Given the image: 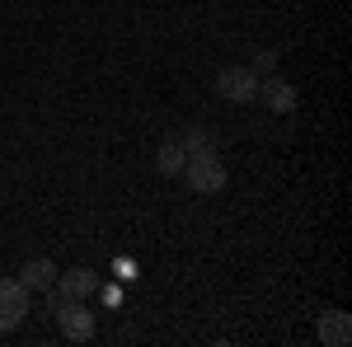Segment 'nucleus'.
I'll return each instance as SVG.
<instances>
[{"label":"nucleus","mask_w":352,"mask_h":347,"mask_svg":"<svg viewBox=\"0 0 352 347\" xmlns=\"http://www.w3.org/2000/svg\"><path fill=\"white\" fill-rule=\"evenodd\" d=\"M184 179H188L192 192H221L226 188V164L217 160V150H207V155H188V164H184Z\"/></svg>","instance_id":"f257e3e1"},{"label":"nucleus","mask_w":352,"mask_h":347,"mask_svg":"<svg viewBox=\"0 0 352 347\" xmlns=\"http://www.w3.org/2000/svg\"><path fill=\"white\" fill-rule=\"evenodd\" d=\"M28 315V287L19 277H0V333L19 328Z\"/></svg>","instance_id":"f03ea898"},{"label":"nucleus","mask_w":352,"mask_h":347,"mask_svg":"<svg viewBox=\"0 0 352 347\" xmlns=\"http://www.w3.org/2000/svg\"><path fill=\"white\" fill-rule=\"evenodd\" d=\"M217 94L226 104H249V99H258V76L249 66H226L217 76Z\"/></svg>","instance_id":"7ed1b4c3"},{"label":"nucleus","mask_w":352,"mask_h":347,"mask_svg":"<svg viewBox=\"0 0 352 347\" xmlns=\"http://www.w3.org/2000/svg\"><path fill=\"white\" fill-rule=\"evenodd\" d=\"M52 315L61 324V338H71V343H89L94 338V315L80 300H61V305H52Z\"/></svg>","instance_id":"20e7f679"},{"label":"nucleus","mask_w":352,"mask_h":347,"mask_svg":"<svg viewBox=\"0 0 352 347\" xmlns=\"http://www.w3.org/2000/svg\"><path fill=\"white\" fill-rule=\"evenodd\" d=\"M52 291H61L66 300H85V295L99 291V272H94V267H71V272H56Z\"/></svg>","instance_id":"39448f33"},{"label":"nucleus","mask_w":352,"mask_h":347,"mask_svg":"<svg viewBox=\"0 0 352 347\" xmlns=\"http://www.w3.org/2000/svg\"><path fill=\"white\" fill-rule=\"evenodd\" d=\"M320 343H329V347H348L352 343L348 310H329V315H320Z\"/></svg>","instance_id":"423d86ee"},{"label":"nucleus","mask_w":352,"mask_h":347,"mask_svg":"<svg viewBox=\"0 0 352 347\" xmlns=\"http://www.w3.org/2000/svg\"><path fill=\"white\" fill-rule=\"evenodd\" d=\"M19 282H24L28 291H52V282H56V263H52V258H28L24 272H19Z\"/></svg>","instance_id":"0eeeda50"},{"label":"nucleus","mask_w":352,"mask_h":347,"mask_svg":"<svg viewBox=\"0 0 352 347\" xmlns=\"http://www.w3.org/2000/svg\"><path fill=\"white\" fill-rule=\"evenodd\" d=\"M258 99H263L272 113H292V108H296V89L287 80H258Z\"/></svg>","instance_id":"6e6552de"},{"label":"nucleus","mask_w":352,"mask_h":347,"mask_svg":"<svg viewBox=\"0 0 352 347\" xmlns=\"http://www.w3.org/2000/svg\"><path fill=\"white\" fill-rule=\"evenodd\" d=\"M184 164H188L184 146H179L174 136H169V141L160 146V155H155V169H160V174H184Z\"/></svg>","instance_id":"1a4fd4ad"},{"label":"nucleus","mask_w":352,"mask_h":347,"mask_svg":"<svg viewBox=\"0 0 352 347\" xmlns=\"http://www.w3.org/2000/svg\"><path fill=\"white\" fill-rule=\"evenodd\" d=\"M179 146H184V155H207V150H217V132H207V127H188V136H184Z\"/></svg>","instance_id":"9d476101"},{"label":"nucleus","mask_w":352,"mask_h":347,"mask_svg":"<svg viewBox=\"0 0 352 347\" xmlns=\"http://www.w3.org/2000/svg\"><path fill=\"white\" fill-rule=\"evenodd\" d=\"M272 66H277V52H272V47H263V52H258V61H254L249 71H254V76H268Z\"/></svg>","instance_id":"9b49d317"}]
</instances>
